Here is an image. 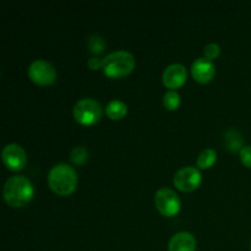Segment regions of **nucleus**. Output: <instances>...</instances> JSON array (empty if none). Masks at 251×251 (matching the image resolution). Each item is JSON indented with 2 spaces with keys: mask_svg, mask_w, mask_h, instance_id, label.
I'll use <instances>...</instances> for the list:
<instances>
[{
  "mask_svg": "<svg viewBox=\"0 0 251 251\" xmlns=\"http://www.w3.org/2000/svg\"><path fill=\"white\" fill-rule=\"evenodd\" d=\"M226 144H227L228 149L230 151H238V150H242L243 147V139L242 135L237 131V130H229L227 134L225 135Z\"/></svg>",
  "mask_w": 251,
  "mask_h": 251,
  "instance_id": "obj_14",
  "label": "nucleus"
},
{
  "mask_svg": "<svg viewBox=\"0 0 251 251\" xmlns=\"http://www.w3.org/2000/svg\"><path fill=\"white\" fill-rule=\"evenodd\" d=\"M29 78L41 86H49L56 80V70L49 61L37 59L32 61L27 70Z\"/></svg>",
  "mask_w": 251,
  "mask_h": 251,
  "instance_id": "obj_6",
  "label": "nucleus"
},
{
  "mask_svg": "<svg viewBox=\"0 0 251 251\" xmlns=\"http://www.w3.org/2000/svg\"><path fill=\"white\" fill-rule=\"evenodd\" d=\"M105 113L112 120H120L127 114V105L123 100H113L105 107Z\"/></svg>",
  "mask_w": 251,
  "mask_h": 251,
  "instance_id": "obj_12",
  "label": "nucleus"
},
{
  "mask_svg": "<svg viewBox=\"0 0 251 251\" xmlns=\"http://www.w3.org/2000/svg\"><path fill=\"white\" fill-rule=\"evenodd\" d=\"M217 161V152L213 149H205L198 157V167L200 169H207Z\"/></svg>",
  "mask_w": 251,
  "mask_h": 251,
  "instance_id": "obj_13",
  "label": "nucleus"
},
{
  "mask_svg": "<svg viewBox=\"0 0 251 251\" xmlns=\"http://www.w3.org/2000/svg\"><path fill=\"white\" fill-rule=\"evenodd\" d=\"M186 77H188V73H186L185 66L179 63H174L164 69L162 81L167 88H171L174 91L176 88L181 87L185 83Z\"/></svg>",
  "mask_w": 251,
  "mask_h": 251,
  "instance_id": "obj_9",
  "label": "nucleus"
},
{
  "mask_svg": "<svg viewBox=\"0 0 251 251\" xmlns=\"http://www.w3.org/2000/svg\"><path fill=\"white\" fill-rule=\"evenodd\" d=\"M191 74L195 81L200 83H207L215 77L216 65L207 58H198L191 65Z\"/></svg>",
  "mask_w": 251,
  "mask_h": 251,
  "instance_id": "obj_10",
  "label": "nucleus"
},
{
  "mask_svg": "<svg viewBox=\"0 0 251 251\" xmlns=\"http://www.w3.org/2000/svg\"><path fill=\"white\" fill-rule=\"evenodd\" d=\"M203 53H205V58L213 60L221 54V47L217 43H208L203 49Z\"/></svg>",
  "mask_w": 251,
  "mask_h": 251,
  "instance_id": "obj_18",
  "label": "nucleus"
},
{
  "mask_svg": "<svg viewBox=\"0 0 251 251\" xmlns=\"http://www.w3.org/2000/svg\"><path fill=\"white\" fill-rule=\"evenodd\" d=\"M196 239L190 232H179L171 238L168 251H195Z\"/></svg>",
  "mask_w": 251,
  "mask_h": 251,
  "instance_id": "obj_11",
  "label": "nucleus"
},
{
  "mask_svg": "<svg viewBox=\"0 0 251 251\" xmlns=\"http://www.w3.org/2000/svg\"><path fill=\"white\" fill-rule=\"evenodd\" d=\"M87 44H88V48H90V50L92 51L93 54H100L104 51L105 42L104 39H103L100 36H98V34H93V36H91L90 38H88Z\"/></svg>",
  "mask_w": 251,
  "mask_h": 251,
  "instance_id": "obj_17",
  "label": "nucleus"
},
{
  "mask_svg": "<svg viewBox=\"0 0 251 251\" xmlns=\"http://www.w3.org/2000/svg\"><path fill=\"white\" fill-rule=\"evenodd\" d=\"M181 98L176 91L169 90L164 93L163 96V105L166 109L168 110H176L178 109L179 105H180Z\"/></svg>",
  "mask_w": 251,
  "mask_h": 251,
  "instance_id": "obj_15",
  "label": "nucleus"
},
{
  "mask_svg": "<svg viewBox=\"0 0 251 251\" xmlns=\"http://www.w3.org/2000/svg\"><path fill=\"white\" fill-rule=\"evenodd\" d=\"M88 68L91 70H98V69L103 68V59H98V58H91L88 60Z\"/></svg>",
  "mask_w": 251,
  "mask_h": 251,
  "instance_id": "obj_20",
  "label": "nucleus"
},
{
  "mask_svg": "<svg viewBox=\"0 0 251 251\" xmlns=\"http://www.w3.org/2000/svg\"><path fill=\"white\" fill-rule=\"evenodd\" d=\"M202 181V176L199 168L193 166L183 167L174 174L173 183L176 189L184 193L196 190Z\"/></svg>",
  "mask_w": 251,
  "mask_h": 251,
  "instance_id": "obj_7",
  "label": "nucleus"
},
{
  "mask_svg": "<svg viewBox=\"0 0 251 251\" xmlns=\"http://www.w3.org/2000/svg\"><path fill=\"white\" fill-rule=\"evenodd\" d=\"M250 249H251V243H250Z\"/></svg>",
  "mask_w": 251,
  "mask_h": 251,
  "instance_id": "obj_21",
  "label": "nucleus"
},
{
  "mask_svg": "<svg viewBox=\"0 0 251 251\" xmlns=\"http://www.w3.org/2000/svg\"><path fill=\"white\" fill-rule=\"evenodd\" d=\"M135 56L127 50L112 51L103 58V68L108 77L118 78L129 75L135 69Z\"/></svg>",
  "mask_w": 251,
  "mask_h": 251,
  "instance_id": "obj_3",
  "label": "nucleus"
},
{
  "mask_svg": "<svg viewBox=\"0 0 251 251\" xmlns=\"http://www.w3.org/2000/svg\"><path fill=\"white\" fill-rule=\"evenodd\" d=\"M88 158V152L86 150V147L83 146H77L71 151L70 153V159L74 164L76 166H81V164L85 163Z\"/></svg>",
  "mask_w": 251,
  "mask_h": 251,
  "instance_id": "obj_16",
  "label": "nucleus"
},
{
  "mask_svg": "<svg viewBox=\"0 0 251 251\" xmlns=\"http://www.w3.org/2000/svg\"><path fill=\"white\" fill-rule=\"evenodd\" d=\"M102 105L92 98H82L74 107V118L81 125H93L102 118Z\"/></svg>",
  "mask_w": 251,
  "mask_h": 251,
  "instance_id": "obj_4",
  "label": "nucleus"
},
{
  "mask_svg": "<svg viewBox=\"0 0 251 251\" xmlns=\"http://www.w3.org/2000/svg\"><path fill=\"white\" fill-rule=\"evenodd\" d=\"M240 159L245 167L251 168V146H244L240 150Z\"/></svg>",
  "mask_w": 251,
  "mask_h": 251,
  "instance_id": "obj_19",
  "label": "nucleus"
},
{
  "mask_svg": "<svg viewBox=\"0 0 251 251\" xmlns=\"http://www.w3.org/2000/svg\"><path fill=\"white\" fill-rule=\"evenodd\" d=\"M154 205L162 216L173 217L180 211L181 202L176 191L169 188H161L154 194Z\"/></svg>",
  "mask_w": 251,
  "mask_h": 251,
  "instance_id": "obj_5",
  "label": "nucleus"
},
{
  "mask_svg": "<svg viewBox=\"0 0 251 251\" xmlns=\"http://www.w3.org/2000/svg\"><path fill=\"white\" fill-rule=\"evenodd\" d=\"M2 162L10 171H21L27 163L25 150L17 144H7L1 152Z\"/></svg>",
  "mask_w": 251,
  "mask_h": 251,
  "instance_id": "obj_8",
  "label": "nucleus"
},
{
  "mask_svg": "<svg viewBox=\"0 0 251 251\" xmlns=\"http://www.w3.org/2000/svg\"><path fill=\"white\" fill-rule=\"evenodd\" d=\"M2 195L7 205L11 207H24L33 199V184L26 176H14L5 183Z\"/></svg>",
  "mask_w": 251,
  "mask_h": 251,
  "instance_id": "obj_1",
  "label": "nucleus"
},
{
  "mask_svg": "<svg viewBox=\"0 0 251 251\" xmlns=\"http://www.w3.org/2000/svg\"><path fill=\"white\" fill-rule=\"evenodd\" d=\"M49 188L60 196H68L75 191L77 186L76 171L66 163H58L48 173Z\"/></svg>",
  "mask_w": 251,
  "mask_h": 251,
  "instance_id": "obj_2",
  "label": "nucleus"
}]
</instances>
